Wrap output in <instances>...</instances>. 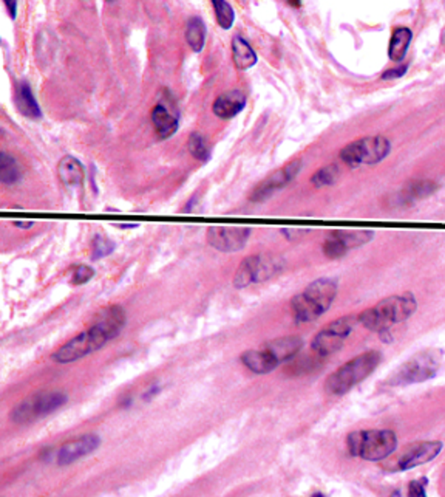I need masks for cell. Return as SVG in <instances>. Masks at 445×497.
<instances>
[{"label": "cell", "instance_id": "2e32d148", "mask_svg": "<svg viewBox=\"0 0 445 497\" xmlns=\"http://www.w3.org/2000/svg\"><path fill=\"white\" fill-rule=\"evenodd\" d=\"M240 360L245 364V367L257 375L269 373L278 367V361L265 347L246 350V352L241 353Z\"/></svg>", "mask_w": 445, "mask_h": 497}, {"label": "cell", "instance_id": "cb8c5ba5", "mask_svg": "<svg viewBox=\"0 0 445 497\" xmlns=\"http://www.w3.org/2000/svg\"><path fill=\"white\" fill-rule=\"evenodd\" d=\"M186 41L192 52L200 53L206 42V23L198 16L187 19L186 22Z\"/></svg>", "mask_w": 445, "mask_h": 497}, {"label": "cell", "instance_id": "4dcf8cb0", "mask_svg": "<svg viewBox=\"0 0 445 497\" xmlns=\"http://www.w3.org/2000/svg\"><path fill=\"white\" fill-rule=\"evenodd\" d=\"M113 250H114V244L110 239H107L105 235L101 234L94 235V239L92 242L93 259H103L105 256H109L110 253H113Z\"/></svg>", "mask_w": 445, "mask_h": 497}, {"label": "cell", "instance_id": "7a4b0ae2", "mask_svg": "<svg viewBox=\"0 0 445 497\" xmlns=\"http://www.w3.org/2000/svg\"><path fill=\"white\" fill-rule=\"evenodd\" d=\"M416 310L417 301L411 293L394 295L362 311L359 315V324L376 333H384L394 324L405 322L416 313Z\"/></svg>", "mask_w": 445, "mask_h": 497}, {"label": "cell", "instance_id": "e575fe53", "mask_svg": "<svg viewBox=\"0 0 445 497\" xmlns=\"http://www.w3.org/2000/svg\"><path fill=\"white\" fill-rule=\"evenodd\" d=\"M5 8L8 10L10 17L16 19V14H17V2H11V0H5Z\"/></svg>", "mask_w": 445, "mask_h": 497}, {"label": "cell", "instance_id": "f1b7e54d", "mask_svg": "<svg viewBox=\"0 0 445 497\" xmlns=\"http://www.w3.org/2000/svg\"><path fill=\"white\" fill-rule=\"evenodd\" d=\"M212 6L215 11V17L222 30H229L234 25L235 21V11L231 3L225 2V0H212Z\"/></svg>", "mask_w": 445, "mask_h": 497}, {"label": "cell", "instance_id": "f546056e", "mask_svg": "<svg viewBox=\"0 0 445 497\" xmlns=\"http://www.w3.org/2000/svg\"><path fill=\"white\" fill-rule=\"evenodd\" d=\"M346 253V246L343 245L333 233H329L325 242H323V254H325L328 259H340L345 256Z\"/></svg>", "mask_w": 445, "mask_h": 497}, {"label": "cell", "instance_id": "8992f818", "mask_svg": "<svg viewBox=\"0 0 445 497\" xmlns=\"http://www.w3.org/2000/svg\"><path fill=\"white\" fill-rule=\"evenodd\" d=\"M442 362V352L437 349L422 350L406 360L391 377L386 380V384L391 387H400L408 384L424 383L431 380L437 373Z\"/></svg>", "mask_w": 445, "mask_h": 497}, {"label": "cell", "instance_id": "603a6c76", "mask_svg": "<svg viewBox=\"0 0 445 497\" xmlns=\"http://www.w3.org/2000/svg\"><path fill=\"white\" fill-rule=\"evenodd\" d=\"M411 39H413V33L410 28H406V27L394 28L391 39H390V47H389L390 59L394 62L402 61L406 55V50H408V47H410Z\"/></svg>", "mask_w": 445, "mask_h": 497}, {"label": "cell", "instance_id": "8d00e7d4", "mask_svg": "<svg viewBox=\"0 0 445 497\" xmlns=\"http://www.w3.org/2000/svg\"><path fill=\"white\" fill-rule=\"evenodd\" d=\"M158 392H160V386H154V387H150L149 391L143 395V398H144V400H150V398L154 397V395H156Z\"/></svg>", "mask_w": 445, "mask_h": 497}, {"label": "cell", "instance_id": "d590c367", "mask_svg": "<svg viewBox=\"0 0 445 497\" xmlns=\"http://www.w3.org/2000/svg\"><path fill=\"white\" fill-rule=\"evenodd\" d=\"M33 225H34V222H31V220H27V222L16 220V222H14V226H16V228H21V229H28V228H31Z\"/></svg>", "mask_w": 445, "mask_h": 497}, {"label": "cell", "instance_id": "5bb4252c", "mask_svg": "<svg viewBox=\"0 0 445 497\" xmlns=\"http://www.w3.org/2000/svg\"><path fill=\"white\" fill-rule=\"evenodd\" d=\"M101 445V438L94 434H87L79 438H74V440H70L65 445H62V448L57 452V463L59 465H70L79 458L85 457L98 448Z\"/></svg>", "mask_w": 445, "mask_h": 497}, {"label": "cell", "instance_id": "7402d4cb", "mask_svg": "<svg viewBox=\"0 0 445 497\" xmlns=\"http://www.w3.org/2000/svg\"><path fill=\"white\" fill-rule=\"evenodd\" d=\"M232 59L238 70H249L257 64V53L249 46V42L241 36L232 37Z\"/></svg>", "mask_w": 445, "mask_h": 497}, {"label": "cell", "instance_id": "5b68a950", "mask_svg": "<svg viewBox=\"0 0 445 497\" xmlns=\"http://www.w3.org/2000/svg\"><path fill=\"white\" fill-rule=\"evenodd\" d=\"M114 340L113 335L107 330L103 324L94 320L90 327L81 331L79 335L72 338L68 342L63 344L53 353V361L59 364H68L78 360L85 358L87 355H92L96 350L103 349L107 342Z\"/></svg>", "mask_w": 445, "mask_h": 497}, {"label": "cell", "instance_id": "74e56055", "mask_svg": "<svg viewBox=\"0 0 445 497\" xmlns=\"http://www.w3.org/2000/svg\"><path fill=\"white\" fill-rule=\"evenodd\" d=\"M289 5H292V6H297V8H298V6H300L302 3H300V2H289Z\"/></svg>", "mask_w": 445, "mask_h": 497}, {"label": "cell", "instance_id": "7c38bea8", "mask_svg": "<svg viewBox=\"0 0 445 497\" xmlns=\"http://www.w3.org/2000/svg\"><path fill=\"white\" fill-rule=\"evenodd\" d=\"M302 166H303L302 160H294L283 166V168H280L278 170H276L274 174H271L268 178H265V180L253 189V193L251 194V202L258 203L269 199L272 194L277 193V191L284 188L289 182L294 180L298 172L302 170Z\"/></svg>", "mask_w": 445, "mask_h": 497}, {"label": "cell", "instance_id": "83f0119b", "mask_svg": "<svg viewBox=\"0 0 445 497\" xmlns=\"http://www.w3.org/2000/svg\"><path fill=\"white\" fill-rule=\"evenodd\" d=\"M187 149L190 152V155L203 163L209 162V158H211V148L207 146L206 138L198 132L190 133V137L187 139Z\"/></svg>", "mask_w": 445, "mask_h": 497}, {"label": "cell", "instance_id": "4316f807", "mask_svg": "<svg viewBox=\"0 0 445 497\" xmlns=\"http://www.w3.org/2000/svg\"><path fill=\"white\" fill-rule=\"evenodd\" d=\"M340 177V168L335 163L323 166L319 170H315L313 177H311V183L314 184L315 188H325L331 186Z\"/></svg>", "mask_w": 445, "mask_h": 497}, {"label": "cell", "instance_id": "44dd1931", "mask_svg": "<svg viewBox=\"0 0 445 497\" xmlns=\"http://www.w3.org/2000/svg\"><path fill=\"white\" fill-rule=\"evenodd\" d=\"M439 189V184L431 180H413L399 193L400 203H413L435 194Z\"/></svg>", "mask_w": 445, "mask_h": 497}, {"label": "cell", "instance_id": "ffe728a7", "mask_svg": "<svg viewBox=\"0 0 445 497\" xmlns=\"http://www.w3.org/2000/svg\"><path fill=\"white\" fill-rule=\"evenodd\" d=\"M14 103L17 110L21 112L23 117L37 119L42 117L41 107L37 104L33 92H31V87L28 82H19L14 90Z\"/></svg>", "mask_w": 445, "mask_h": 497}, {"label": "cell", "instance_id": "9a60e30c", "mask_svg": "<svg viewBox=\"0 0 445 497\" xmlns=\"http://www.w3.org/2000/svg\"><path fill=\"white\" fill-rule=\"evenodd\" d=\"M246 95L241 90H229L226 93L220 95V97L215 99L212 106V110L215 117L221 119H232L237 117V115L246 107Z\"/></svg>", "mask_w": 445, "mask_h": 497}, {"label": "cell", "instance_id": "d4e9b609", "mask_svg": "<svg viewBox=\"0 0 445 497\" xmlns=\"http://www.w3.org/2000/svg\"><path fill=\"white\" fill-rule=\"evenodd\" d=\"M333 234L346 246L348 251L368 244L374 237L373 231H365V229H354V231H351V229H339V231H333Z\"/></svg>", "mask_w": 445, "mask_h": 497}, {"label": "cell", "instance_id": "52a82bcc", "mask_svg": "<svg viewBox=\"0 0 445 497\" xmlns=\"http://www.w3.org/2000/svg\"><path fill=\"white\" fill-rule=\"evenodd\" d=\"M284 269V260L276 254H252L243 259L234 277L235 289L265 282L280 275Z\"/></svg>", "mask_w": 445, "mask_h": 497}, {"label": "cell", "instance_id": "836d02e7", "mask_svg": "<svg viewBox=\"0 0 445 497\" xmlns=\"http://www.w3.org/2000/svg\"><path fill=\"white\" fill-rule=\"evenodd\" d=\"M406 68H408V66H406V64H404V66H399V67H396V68L389 70V72H385V73L382 75V79H394V78H400V76H404V75H405Z\"/></svg>", "mask_w": 445, "mask_h": 497}, {"label": "cell", "instance_id": "f35d334b", "mask_svg": "<svg viewBox=\"0 0 445 497\" xmlns=\"http://www.w3.org/2000/svg\"><path fill=\"white\" fill-rule=\"evenodd\" d=\"M313 497H325V496H323V494H320V493H319V494H314Z\"/></svg>", "mask_w": 445, "mask_h": 497}, {"label": "cell", "instance_id": "ba28073f", "mask_svg": "<svg viewBox=\"0 0 445 497\" xmlns=\"http://www.w3.org/2000/svg\"><path fill=\"white\" fill-rule=\"evenodd\" d=\"M391 152V143L385 137H364L355 142L346 144L340 150V160L348 164L349 168H359V166L377 164Z\"/></svg>", "mask_w": 445, "mask_h": 497}, {"label": "cell", "instance_id": "3957f363", "mask_svg": "<svg viewBox=\"0 0 445 497\" xmlns=\"http://www.w3.org/2000/svg\"><path fill=\"white\" fill-rule=\"evenodd\" d=\"M380 361H382V355L377 350H368L354 356L329 375L325 381V391L329 395H345L354 386L370 377L379 367Z\"/></svg>", "mask_w": 445, "mask_h": 497}, {"label": "cell", "instance_id": "e0dca14e", "mask_svg": "<svg viewBox=\"0 0 445 497\" xmlns=\"http://www.w3.org/2000/svg\"><path fill=\"white\" fill-rule=\"evenodd\" d=\"M57 175H59V180L63 186L73 189L84 184L85 169L78 158L67 155L57 164Z\"/></svg>", "mask_w": 445, "mask_h": 497}, {"label": "cell", "instance_id": "1f68e13d", "mask_svg": "<svg viewBox=\"0 0 445 497\" xmlns=\"http://www.w3.org/2000/svg\"><path fill=\"white\" fill-rule=\"evenodd\" d=\"M93 276H94V270L90 265H79L73 273L72 284L73 285H84L88 282V280H92Z\"/></svg>", "mask_w": 445, "mask_h": 497}, {"label": "cell", "instance_id": "4fadbf2b", "mask_svg": "<svg viewBox=\"0 0 445 497\" xmlns=\"http://www.w3.org/2000/svg\"><path fill=\"white\" fill-rule=\"evenodd\" d=\"M442 451V442L431 440V442H419L413 445L411 448L405 451V454L400 457L399 460V469L408 471L421 465L428 463L441 454Z\"/></svg>", "mask_w": 445, "mask_h": 497}, {"label": "cell", "instance_id": "277c9868", "mask_svg": "<svg viewBox=\"0 0 445 497\" xmlns=\"http://www.w3.org/2000/svg\"><path fill=\"white\" fill-rule=\"evenodd\" d=\"M351 456L368 462H380L391 456L397 448V436L391 429L355 431L346 438Z\"/></svg>", "mask_w": 445, "mask_h": 497}, {"label": "cell", "instance_id": "d6a6232c", "mask_svg": "<svg viewBox=\"0 0 445 497\" xmlns=\"http://www.w3.org/2000/svg\"><path fill=\"white\" fill-rule=\"evenodd\" d=\"M427 483V479H417L410 482L408 497H427V491H425Z\"/></svg>", "mask_w": 445, "mask_h": 497}, {"label": "cell", "instance_id": "ac0fdd59", "mask_svg": "<svg viewBox=\"0 0 445 497\" xmlns=\"http://www.w3.org/2000/svg\"><path fill=\"white\" fill-rule=\"evenodd\" d=\"M268 352L278 361V364L294 358L303 347V340L300 336H283L266 342L263 346Z\"/></svg>", "mask_w": 445, "mask_h": 497}, {"label": "cell", "instance_id": "8fae6325", "mask_svg": "<svg viewBox=\"0 0 445 497\" xmlns=\"http://www.w3.org/2000/svg\"><path fill=\"white\" fill-rule=\"evenodd\" d=\"M251 235V228L246 226H212L207 229V242L221 253H235L243 250Z\"/></svg>", "mask_w": 445, "mask_h": 497}, {"label": "cell", "instance_id": "d6986e66", "mask_svg": "<svg viewBox=\"0 0 445 497\" xmlns=\"http://www.w3.org/2000/svg\"><path fill=\"white\" fill-rule=\"evenodd\" d=\"M152 123L155 126V130L158 137L161 139H167L172 135H175L178 127H180V119L175 113H172L164 104H156L152 109Z\"/></svg>", "mask_w": 445, "mask_h": 497}, {"label": "cell", "instance_id": "484cf974", "mask_svg": "<svg viewBox=\"0 0 445 497\" xmlns=\"http://www.w3.org/2000/svg\"><path fill=\"white\" fill-rule=\"evenodd\" d=\"M21 168L14 158L6 152L0 154V182L3 184H14L21 180Z\"/></svg>", "mask_w": 445, "mask_h": 497}, {"label": "cell", "instance_id": "30bf717a", "mask_svg": "<svg viewBox=\"0 0 445 497\" xmlns=\"http://www.w3.org/2000/svg\"><path fill=\"white\" fill-rule=\"evenodd\" d=\"M67 393L61 391L36 393L33 397L25 398L21 405L16 406V409L11 412V420L17 425L30 423L36 418L59 409L61 406L67 403Z\"/></svg>", "mask_w": 445, "mask_h": 497}, {"label": "cell", "instance_id": "6da1fadb", "mask_svg": "<svg viewBox=\"0 0 445 497\" xmlns=\"http://www.w3.org/2000/svg\"><path fill=\"white\" fill-rule=\"evenodd\" d=\"M337 290L339 284L333 277H320L311 282L307 289L291 299V311L296 322H313L325 315L331 309Z\"/></svg>", "mask_w": 445, "mask_h": 497}, {"label": "cell", "instance_id": "9c48e42d", "mask_svg": "<svg viewBox=\"0 0 445 497\" xmlns=\"http://www.w3.org/2000/svg\"><path fill=\"white\" fill-rule=\"evenodd\" d=\"M359 322V316L346 315L342 316L339 320L329 322L328 326L323 327L319 333L314 336L313 342H311V349L315 355L329 356L340 350L343 344H345L346 338L351 335L355 324Z\"/></svg>", "mask_w": 445, "mask_h": 497}]
</instances>
